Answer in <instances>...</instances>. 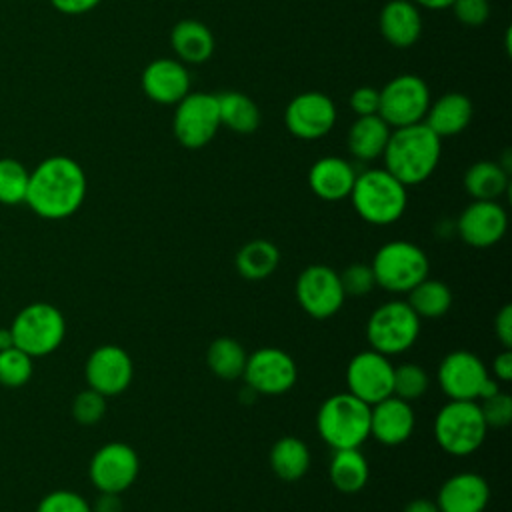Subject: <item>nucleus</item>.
<instances>
[{
  "label": "nucleus",
  "mask_w": 512,
  "mask_h": 512,
  "mask_svg": "<svg viewBox=\"0 0 512 512\" xmlns=\"http://www.w3.org/2000/svg\"><path fill=\"white\" fill-rule=\"evenodd\" d=\"M176 140L190 150L204 148L220 128L216 94L188 92L178 104L172 120Z\"/></svg>",
  "instance_id": "nucleus-13"
},
{
  "label": "nucleus",
  "mask_w": 512,
  "mask_h": 512,
  "mask_svg": "<svg viewBox=\"0 0 512 512\" xmlns=\"http://www.w3.org/2000/svg\"><path fill=\"white\" fill-rule=\"evenodd\" d=\"M442 154V138L424 122L394 128L384 148V168L406 188L428 180Z\"/></svg>",
  "instance_id": "nucleus-2"
},
{
  "label": "nucleus",
  "mask_w": 512,
  "mask_h": 512,
  "mask_svg": "<svg viewBox=\"0 0 512 512\" xmlns=\"http://www.w3.org/2000/svg\"><path fill=\"white\" fill-rule=\"evenodd\" d=\"M428 84L416 74H400L380 90L378 116L390 128H402L424 120L430 106Z\"/></svg>",
  "instance_id": "nucleus-10"
},
{
  "label": "nucleus",
  "mask_w": 512,
  "mask_h": 512,
  "mask_svg": "<svg viewBox=\"0 0 512 512\" xmlns=\"http://www.w3.org/2000/svg\"><path fill=\"white\" fill-rule=\"evenodd\" d=\"M492 378L498 382H510L512 380V348H502L494 360H492Z\"/></svg>",
  "instance_id": "nucleus-44"
},
{
  "label": "nucleus",
  "mask_w": 512,
  "mask_h": 512,
  "mask_svg": "<svg viewBox=\"0 0 512 512\" xmlns=\"http://www.w3.org/2000/svg\"><path fill=\"white\" fill-rule=\"evenodd\" d=\"M330 484L342 494L360 492L370 478V466L360 448L334 450L328 464Z\"/></svg>",
  "instance_id": "nucleus-27"
},
{
  "label": "nucleus",
  "mask_w": 512,
  "mask_h": 512,
  "mask_svg": "<svg viewBox=\"0 0 512 512\" xmlns=\"http://www.w3.org/2000/svg\"><path fill=\"white\" fill-rule=\"evenodd\" d=\"M32 370V356H28L24 350L16 346L0 350V384L10 388L24 386L30 380Z\"/></svg>",
  "instance_id": "nucleus-36"
},
{
  "label": "nucleus",
  "mask_w": 512,
  "mask_h": 512,
  "mask_svg": "<svg viewBox=\"0 0 512 512\" xmlns=\"http://www.w3.org/2000/svg\"><path fill=\"white\" fill-rule=\"evenodd\" d=\"M436 380L448 400H482L500 390L486 364L470 350L448 352L436 370Z\"/></svg>",
  "instance_id": "nucleus-8"
},
{
  "label": "nucleus",
  "mask_w": 512,
  "mask_h": 512,
  "mask_svg": "<svg viewBox=\"0 0 512 512\" xmlns=\"http://www.w3.org/2000/svg\"><path fill=\"white\" fill-rule=\"evenodd\" d=\"M402 512H440L436 502L430 498H414L410 500Z\"/></svg>",
  "instance_id": "nucleus-47"
},
{
  "label": "nucleus",
  "mask_w": 512,
  "mask_h": 512,
  "mask_svg": "<svg viewBox=\"0 0 512 512\" xmlns=\"http://www.w3.org/2000/svg\"><path fill=\"white\" fill-rule=\"evenodd\" d=\"M356 214L374 226H388L402 218L408 192L386 168H368L356 174L352 192L348 196Z\"/></svg>",
  "instance_id": "nucleus-3"
},
{
  "label": "nucleus",
  "mask_w": 512,
  "mask_h": 512,
  "mask_svg": "<svg viewBox=\"0 0 512 512\" xmlns=\"http://www.w3.org/2000/svg\"><path fill=\"white\" fill-rule=\"evenodd\" d=\"M242 378L254 394L282 396L294 388L298 380V366L286 350L264 346L248 354Z\"/></svg>",
  "instance_id": "nucleus-12"
},
{
  "label": "nucleus",
  "mask_w": 512,
  "mask_h": 512,
  "mask_svg": "<svg viewBox=\"0 0 512 512\" xmlns=\"http://www.w3.org/2000/svg\"><path fill=\"white\" fill-rule=\"evenodd\" d=\"M220 126L236 134H252L260 126V110L256 102L242 92L216 94Z\"/></svg>",
  "instance_id": "nucleus-31"
},
{
  "label": "nucleus",
  "mask_w": 512,
  "mask_h": 512,
  "mask_svg": "<svg viewBox=\"0 0 512 512\" xmlns=\"http://www.w3.org/2000/svg\"><path fill=\"white\" fill-rule=\"evenodd\" d=\"M310 450L304 440L296 436L278 438L268 454V462L272 472L286 482H296L306 476L310 468Z\"/></svg>",
  "instance_id": "nucleus-29"
},
{
  "label": "nucleus",
  "mask_w": 512,
  "mask_h": 512,
  "mask_svg": "<svg viewBox=\"0 0 512 512\" xmlns=\"http://www.w3.org/2000/svg\"><path fill=\"white\" fill-rule=\"evenodd\" d=\"M10 332L14 346L28 356H48L62 344L66 336V320L56 306L34 302L14 316Z\"/></svg>",
  "instance_id": "nucleus-9"
},
{
  "label": "nucleus",
  "mask_w": 512,
  "mask_h": 512,
  "mask_svg": "<svg viewBox=\"0 0 512 512\" xmlns=\"http://www.w3.org/2000/svg\"><path fill=\"white\" fill-rule=\"evenodd\" d=\"M380 106V90L372 86H360L350 94V108L356 116L378 114Z\"/></svg>",
  "instance_id": "nucleus-42"
},
{
  "label": "nucleus",
  "mask_w": 512,
  "mask_h": 512,
  "mask_svg": "<svg viewBox=\"0 0 512 512\" xmlns=\"http://www.w3.org/2000/svg\"><path fill=\"white\" fill-rule=\"evenodd\" d=\"M374 282L390 294H408L418 282L430 276L426 252L408 240L382 244L370 262Z\"/></svg>",
  "instance_id": "nucleus-5"
},
{
  "label": "nucleus",
  "mask_w": 512,
  "mask_h": 512,
  "mask_svg": "<svg viewBox=\"0 0 512 512\" xmlns=\"http://www.w3.org/2000/svg\"><path fill=\"white\" fill-rule=\"evenodd\" d=\"M356 180L354 166L338 156H324L318 158L310 172H308V184L310 190L326 202H338L350 196L352 186Z\"/></svg>",
  "instance_id": "nucleus-22"
},
{
  "label": "nucleus",
  "mask_w": 512,
  "mask_h": 512,
  "mask_svg": "<svg viewBox=\"0 0 512 512\" xmlns=\"http://www.w3.org/2000/svg\"><path fill=\"white\" fill-rule=\"evenodd\" d=\"M494 334L502 348H512V306L504 304L494 318Z\"/></svg>",
  "instance_id": "nucleus-43"
},
{
  "label": "nucleus",
  "mask_w": 512,
  "mask_h": 512,
  "mask_svg": "<svg viewBox=\"0 0 512 512\" xmlns=\"http://www.w3.org/2000/svg\"><path fill=\"white\" fill-rule=\"evenodd\" d=\"M508 184V170L492 160L474 162L464 174V188L472 200H498Z\"/></svg>",
  "instance_id": "nucleus-32"
},
{
  "label": "nucleus",
  "mask_w": 512,
  "mask_h": 512,
  "mask_svg": "<svg viewBox=\"0 0 512 512\" xmlns=\"http://www.w3.org/2000/svg\"><path fill=\"white\" fill-rule=\"evenodd\" d=\"M414 426V408L394 394L370 406V436L384 446L404 444L412 436Z\"/></svg>",
  "instance_id": "nucleus-19"
},
{
  "label": "nucleus",
  "mask_w": 512,
  "mask_h": 512,
  "mask_svg": "<svg viewBox=\"0 0 512 512\" xmlns=\"http://www.w3.org/2000/svg\"><path fill=\"white\" fill-rule=\"evenodd\" d=\"M412 2L428 10H444V8H450L454 0H412Z\"/></svg>",
  "instance_id": "nucleus-48"
},
{
  "label": "nucleus",
  "mask_w": 512,
  "mask_h": 512,
  "mask_svg": "<svg viewBox=\"0 0 512 512\" xmlns=\"http://www.w3.org/2000/svg\"><path fill=\"white\" fill-rule=\"evenodd\" d=\"M380 34L394 48H408L422 34V16L412 0H390L380 10Z\"/></svg>",
  "instance_id": "nucleus-23"
},
{
  "label": "nucleus",
  "mask_w": 512,
  "mask_h": 512,
  "mask_svg": "<svg viewBox=\"0 0 512 512\" xmlns=\"http://www.w3.org/2000/svg\"><path fill=\"white\" fill-rule=\"evenodd\" d=\"M36 512H92V506L78 492L54 490L40 500Z\"/></svg>",
  "instance_id": "nucleus-40"
},
{
  "label": "nucleus",
  "mask_w": 512,
  "mask_h": 512,
  "mask_svg": "<svg viewBox=\"0 0 512 512\" xmlns=\"http://www.w3.org/2000/svg\"><path fill=\"white\" fill-rule=\"evenodd\" d=\"M84 376L88 388L102 396H118L128 390L134 378V362L118 344H102L94 348L86 360Z\"/></svg>",
  "instance_id": "nucleus-16"
},
{
  "label": "nucleus",
  "mask_w": 512,
  "mask_h": 512,
  "mask_svg": "<svg viewBox=\"0 0 512 512\" xmlns=\"http://www.w3.org/2000/svg\"><path fill=\"white\" fill-rule=\"evenodd\" d=\"M170 46L182 64H202L214 54V36L198 20H180L170 32Z\"/></svg>",
  "instance_id": "nucleus-26"
},
{
  "label": "nucleus",
  "mask_w": 512,
  "mask_h": 512,
  "mask_svg": "<svg viewBox=\"0 0 512 512\" xmlns=\"http://www.w3.org/2000/svg\"><path fill=\"white\" fill-rule=\"evenodd\" d=\"M390 132L392 128L378 114L358 116L348 130V152L360 162L376 160L384 154Z\"/></svg>",
  "instance_id": "nucleus-25"
},
{
  "label": "nucleus",
  "mask_w": 512,
  "mask_h": 512,
  "mask_svg": "<svg viewBox=\"0 0 512 512\" xmlns=\"http://www.w3.org/2000/svg\"><path fill=\"white\" fill-rule=\"evenodd\" d=\"M450 8L454 10L458 22L466 26H480L490 16L488 0H454Z\"/></svg>",
  "instance_id": "nucleus-41"
},
{
  "label": "nucleus",
  "mask_w": 512,
  "mask_h": 512,
  "mask_svg": "<svg viewBox=\"0 0 512 512\" xmlns=\"http://www.w3.org/2000/svg\"><path fill=\"white\" fill-rule=\"evenodd\" d=\"M392 380L394 364L372 348L354 354L346 366L348 392L368 406L392 396Z\"/></svg>",
  "instance_id": "nucleus-15"
},
{
  "label": "nucleus",
  "mask_w": 512,
  "mask_h": 512,
  "mask_svg": "<svg viewBox=\"0 0 512 512\" xmlns=\"http://www.w3.org/2000/svg\"><path fill=\"white\" fill-rule=\"evenodd\" d=\"M144 94L158 104H178L190 92V74L176 58H156L142 72Z\"/></svg>",
  "instance_id": "nucleus-20"
},
{
  "label": "nucleus",
  "mask_w": 512,
  "mask_h": 512,
  "mask_svg": "<svg viewBox=\"0 0 512 512\" xmlns=\"http://www.w3.org/2000/svg\"><path fill=\"white\" fill-rule=\"evenodd\" d=\"M106 414V396L100 392L86 388L80 390L72 400V418L80 426H94L98 424Z\"/></svg>",
  "instance_id": "nucleus-37"
},
{
  "label": "nucleus",
  "mask_w": 512,
  "mask_h": 512,
  "mask_svg": "<svg viewBox=\"0 0 512 512\" xmlns=\"http://www.w3.org/2000/svg\"><path fill=\"white\" fill-rule=\"evenodd\" d=\"M490 500L488 482L476 472H458L442 482L436 496L440 512H484Z\"/></svg>",
  "instance_id": "nucleus-21"
},
{
  "label": "nucleus",
  "mask_w": 512,
  "mask_h": 512,
  "mask_svg": "<svg viewBox=\"0 0 512 512\" xmlns=\"http://www.w3.org/2000/svg\"><path fill=\"white\" fill-rule=\"evenodd\" d=\"M30 172L14 158H0V202L14 206L26 200Z\"/></svg>",
  "instance_id": "nucleus-34"
},
{
  "label": "nucleus",
  "mask_w": 512,
  "mask_h": 512,
  "mask_svg": "<svg viewBox=\"0 0 512 512\" xmlns=\"http://www.w3.org/2000/svg\"><path fill=\"white\" fill-rule=\"evenodd\" d=\"M122 500L120 494H110V492H100L98 500L92 506V512H122Z\"/></svg>",
  "instance_id": "nucleus-46"
},
{
  "label": "nucleus",
  "mask_w": 512,
  "mask_h": 512,
  "mask_svg": "<svg viewBox=\"0 0 512 512\" xmlns=\"http://www.w3.org/2000/svg\"><path fill=\"white\" fill-rule=\"evenodd\" d=\"M86 188V174L76 160L50 156L30 172L24 202L40 218L62 220L82 206Z\"/></svg>",
  "instance_id": "nucleus-1"
},
{
  "label": "nucleus",
  "mask_w": 512,
  "mask_h": 512,
  "mask_svg": "<svg viewBox=\"0 0 512 512\" xmlns=\"http://www.w3.org/2000/svg\"><path fill=\"white\" fill-rule=\"evenodd\" d=\"M280 264V250L274 242L256 238L246 242L234 256L236 272L250 282L266 280L276 272Z\"/></svg>",
  "instance_id": "nucleus-28"
},
{
  "label": "nucleus",
  "mask_w": 512,
  "mask_h": 512,
  "mask_svg": "<svg viewBox=\"0 0 512 512\" xmlns=\"http://www.w3.org/2000/svg\"><path fill=\"white\" fill-rule=\"evenodd\" d=\"M246 350L244 346L230 336L214 338L206 348V366L210 372L226 382L238 380L246 366Z\"/></svg>",
  "instance_id": "nucleus-33"
},
{
  "label": "nucleus",
  "mask_w": 512,
  "mask_h": 512,
  "mask_svg": "<svg viewBox=\"0 0 512 512\" xmlns=\"http://www.w3.org/2000/svg\"><path fill=\"white\" fill-rule=\"evenodd\" d=\"M10 346H14L10 328H0V350H6V348H10Z\"/></svg>",
  "instance_id": "nucleus-49"
},
{
  "label": "nucleus",
  "mask_w": 512,
  "mask_h": 512,
  "mask_svg": "<svg viewBox=\"0 0 512 512\" xmlns=\"http://www.w3.org/2000/svg\"><path fill=\"white\" fill-rule=\"evenodd\" d=\"M508 230V214L498 200H472L456 220L458 236L472 248L498 244Z\"/></svg>",
  "instance_id": "nucleus-18"
},
{
  "label": "nucleus",
  "mask_w": 512,
  "mask_h": 512,
  "mask_svg": "<svg viewBox=\"0 0 512 512\" xmlns=\"http://www.w3.org/2000/svg\"><path fill=\"white\" fill-rule=\"evenodd\" d=\"M406 302L416 312V316L420 320L422 318L434 320V318H442L450 312L454 296H452V290L446 282L426 276L422 282H418L408 292Z\"/></svg>",
  "instance_id": "nucleus-30"
},
{
  "label": "nucleus",
  "mask_w": 512,
  "mask_h": 512,
  "mask_svg": "<svg viewBox=\"0 0 512 512\" xmlns=\"http://www.w3.org/2000/svg\"><path fill=\"white\" fill-rule=\"evenodd\" d=\"M294 294L300 308L314 320L336 316L346 300L340 276L328 264L306 266L296 278Z\"/></svg>",
  "instance_id": "nucleus-11"
},
{
  "label": "nucleus",
  "mask_w": 512,
  "mask_h": 512,
  "mask_svg": "<svg viewBox=\"0 0 512 512\" xmlns=\"http://www.w3.org/2000/svg\"><path fill=\"white\" fill-rule=\"evenodd\" d=\"M338 276H340V284H342L346 298L348 296L362 298L368 292H372V288L376 286L372 268H370V264H364V262L348 264L342 272H338Z\"/></svg>",
  "instance_id": "nucleus-38"
},
{
  "label": "nucleus",
  "mask_w": 512,
  "mask_h": 512,
  "mask_svg": "<svg viewBox=\"0 0 512 512\" xmlns=\"http://www.w3.org/2000/svg\"><path fill=\"white\" fill-rule=\"evenodd\" d=\"M52 6L62 14H84L100 4V0H50Z\"/></svg>",
  "instance_id": "nucleus-45"
},
{
  "label": "nucleus",
  "mask_w": 512,
  "mask_h": 512,
  "mask_svg": "<svg viewBox=\"0 0 512 512\" xmlns=\"http://www.w3.org/2000/svg\"><path fill=\"white\" fill-rule=\"evenodd\" d=\"M316 430L332 450L360 448L370 436V406L348 390L336 392L320 404Z\"/></svg>",
  "instance_id": "nucleus-4"
},
{
  "label": "nucleus",
  "mask_w": 512,
  "mask_h": 512,
  "mask_svg": "<svg viewBox=\"0 0 512 512\" xmlns=\"http://www.w3.org/2000/svg\"><path fill=\"white\" fill-rule=\"evenodd\" d=\"M472 120V102L462 92H446L430 102L424 124L440 138L456 136L468 128Z\"/></svg>",
  "instance_id": "nucleus-24"
},
{
  "label": "nucleus",
  "mask_w": 512,
  "mask_h": 512,
  "mask_svg": "<svg viewBox=\"0 0 512 512\" xmlns=\"http://www.w3.org/2000/svg\"><path fill=\"white\" fill-rule=\"evenodd\" d=\"M430 376L428 372L414 362H404L400 366H394V380H392V394L412 402L422 398L428 392Z\"/></svg>",
  "instance_id": "nucleus-35"
},
{
  "label": "nucleus",
  "mask_w": 512,
  "mask_h": 512,
  "mask_svg": "<svg viewBox=\"0 0 512 512\" xmlns=\"http://www.w3.org/2000/svg\"><path fill=\"white\" fill-rule=\"evenodd\" d=\"M288 132L300 140H318L336 124V106L322 92H302L294 96L284 110Z\"/></svg>",
  "instance_id": "nucleus-17"
},
{
  "label": "nucleus",
  "mask_w": 512,
  "mask_h": 512,
  "mask_svg": "<svg viewBox=\"0 0 512 512\" xmlns=\"http://www.w3.org/2000/svg\"><path fill=\"white\" fill-rule=\"evenodd\" d=\"M420 336V318L406 300H388L372 310L366 322V338L372 350L398 356L410 350Z\"/></svg>",
  "instance_id": "nucleus-7"
},
{
  "label": "nucleus",
  "mask_w": 512,
  "mask_h": 512,
  "mask_svg": "<svg viewBox=\"0 0 512 512\" xmlns=\"http://www.w3.org/2000/svg\"><path fill=\"white\" fill-rule=\"evenodd\" d=\"M140 458L136 450L126 442H108L100 446L88 464L90 482L98 492L122 494L138 478Z\"/></svg>",
  "instance_id": "nucleus-14"
},
{
  "label": "nucleus",
  "mask_w": 512,
  "mask_h": 512,
  "mask_svg": "<svg viewBox=\"0 0 512 512\" xmlns=\"http://www.w3.org/2000/svg\"><path fill=\"white\" fill-rule=\"evenodd\" d=\"M438 446L450 456H468L476 452L486 438L488 426L480 406L474 400H448L432 424Z\"/></svg>",
  "instance_id": "nucleus-6"
},
{
  "label": "nucleus",
  "mask_w": 512,
  "mask_h": 512,
  "mask_svg": "<svg viewBox=\"0 0 512 512\" xmlns=\"http://www.w3.org/2000/svg\"><path fill=\"white\" fill-rule=\"evenodd\" d=\"M478 406L488 430L490 428L502 430V428H508V424L512 422V396L504 390H498L496 394L482 398Z\"/></svg>",
  "instance_id": "nucleus-39"
}]
</instances>
